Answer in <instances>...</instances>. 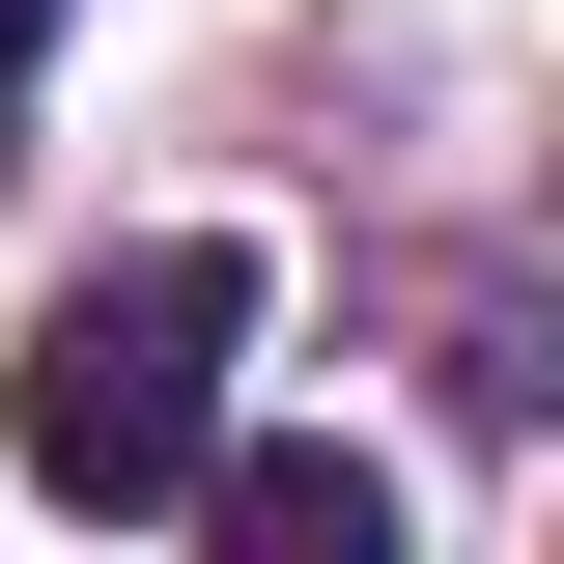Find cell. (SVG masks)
Wrapping results in <instances>:
<instances>
[{"label": "cell", "instance_id": "cell-3", "mask_svg": "<svg viewBox=\"0 0 564 564\" xmlns=\"http://www.w3.org/2000/svg\"><path fill=\"white\" fill-rule=\"evenodd\" d=\"M29 29H57V0H0V85H29Z\"/></svg>", "mask_w": 564, "mask_h": 564}, {"label": "cell", "instance_id": "cell-1", "mask_svg": "<svg viewBox=\"0 0 564 564\" xmlns=\"http://www.w3.org/2000/svg\"><path fill=\"white\" fill-rule=\"evenodd\" d=\"M226 339H254V254L226 226H141L113 282L29 311V480L113 536V508H198L226 480Z\"/></svg>", "mask_w": 564, "mask_h": 564}, {"label": "cell", "instance_id": "cell-2", "mask_svg": "<svg viewBox=\"0 0 564 564\" xmlns=\"http://www.w3.org/2000/svg\"><path fill=\"white\" fill-rule=\"evenodd\" d=\"M198 564H395V480H367L339 423H282V452L198 480Z\"/></svg>", "mask_w": 564, "mask_h": 564}]
</instances>
